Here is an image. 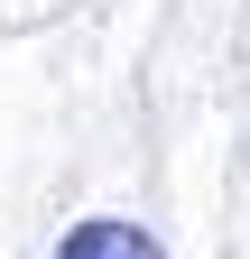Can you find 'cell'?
Returning a JSON list of instances; mask_svg holds the SVG:
<instances>
[{"label": "cell", "mask_w": 250, "mask_h": 259, "mask_svg": "<svg viewBox=\"0 0 250 259\" xmlns=\"http://www.w3.org/2000/svg\"><path fill=\"white\" fill-rule=\"evenodd\" d=\"M56 259H167V250H158V232H139V222L93 213V222H74V232L56 241Z\"/></svg>", "instance_id": "obj_1"}]
</instances>
